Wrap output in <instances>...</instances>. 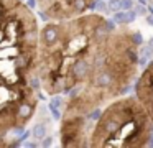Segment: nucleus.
Wrapping results in <instances>:
<instances>
[{
	"instance_id": "nucleus-1",
	"label": "nucleus",
	"mask_w": 153,
	"mask_h": 148,
	"mask_svg": "<svg viewBox=\"0 0 153 148\" xmlns=\"http://www.w3.org/2000/svg\"><path fill=\"white\" fill-rule=\"evenodd\" d=\"M142 36L99 13L40 28L35 77L51 97L66 95L63 112L91 114L123 95L138 74Z\"/></svg>"
},
{
	"instance_id": "nucleus-2",
	"label": "nucleus",
	"mask_w": 153,
	"mask_h": 148,
	"mask_svg": "<svg viewBox=\"0 0 153 148\" xmlns=\"http://www.w3.org/2000/svg\"><path fill=\"white\" fill-rule=\"evenodd\" d=\"M152 135L153 122L137 97L120 95L91 114H61L64 148H140Z\"/></svg>"
},
{
	"instance_id": "nucleus-3",
	"label": "nucleus",
	"mask_w": 153,
	"mask_h": 148,
	"mask_svg": "<svg viewBox=\"0 0 153 148\" xmlns=\"http://www.w3.org/2000/svg\"><path fill=\"white\" fill-rule=\"evenodd\" d=\"M40 26L23 0H0V72L35 77Z\"/></svg>"
},
{
	"instance_id": "nucleus-4",
	"label": "nucleus",
	"mask_w": 153,
	"mask_h": 148,
	"mask_svg": "<svg viewBox=\"0 0 153 148\" xmlns=\"http://www.w3.org/2000/svg\"><path fill=\"white\" fill-rule=\"evenodd\" d=\"M38 107L31 77H13L0 72V137L23 130Z\"/></svg>"
},
{
	"instance_id": "nucleus-5",
	"label": "nucleus",
	"mask_w": 153,
	"mask_h": 148,
	"mask_svg": "<svg viewBox=\"0 0 153 148\" xmlns=\"http://www.w3.org/2000/svg\"><path fill=\"white\" fill-rule=\"evenodd\" d=\"M41 15L53 22L69 20L87 13L96 0H35Z\"/></svg>"
},
{
	"instance_id": "nucleus-6",
	"label": "nucleus",
	"mask_w": 153,
	"mask_h": 148,
	"mask_svg": "<svg viewBox=\"0 0 153 148\" xmlns=\"http://www.w3.org/2000/svg\"><path fill=\"white\" fill-rule=\"evenodd\" d=\"M135 94L153 122V61L143 69L140 77L137 79Z\"/></svg>"
},
{
	"instance_id": "nucleus-7",
	"label": "nucleus",
	"mask_w": 153,
	"mask_h": 148,
	"mask_svg": "<svg viewBox=\"0 0 153 148\" xmlns=\"http://www.w3.org/2000/svg\"><path fill=\"white\" fill-rule=\"evenodd\" d=\"M109 5H110V8H112V10H120V8H122V2H120V0H112Z\"/></svg>"
},
{
	"instance_id": "nucleus-8",
	"label": "nucleus",
	"mask_w": 153,
	"mask_h": 148,
	"mask_svg": "<svg viewBox=\"0 0 153 148\" xmlns=\"http://www.w3.org/2000/svg\"><path fill=\"white\" fill-rule=\"evenodd\" d=\"M122 8H132V0H122Z\"/></svg>"
},
{
	"instance_id": "nucleus-9",
	"label": "nucleus",
	"mask_w": 153,
	"mask_h": 148,
	"mask_svg": "<svg viewBox=\"0 0 153 148\" xmlns=\"http://www.w3.org/2000/svg\"><path fill=\"white\" fill-rule=\"evenodd\" d=\"M146 22H148V25H153V15L146 16Z\"/></svg>"
},
{
	"instance_id": "nucleus-10",
	"label": "nucleus",
	"mask_w": 153,
	"mask_h": 148,
	"mask_svg": "<svg viewBox=\"0 0 153 148\" xmlns=\"http://www.w3.org/2000/svg\"><path fill=\"white\" fill-rule=\"evenodd\" d=\"M150 12H152V13H153V2H152V3H150Z\"/></svg>"
},
{
	"instance_id": "nucleus-11",
	"label": "nucleus",
	"mask_w": 153,
	"mask_h": 148,
	"mask_svg": "<svg viewBox=\"0 0 153 148\" xmlns=\"http://www.w3.org/2000/svg\"><path fill=\"white\" fill-rule=\"evenodd\" d=\"M2 138H4V137H0V140H2ZM2 145H5L4 141H0V147H2Z\"/></svg>"
}]
</instances>
